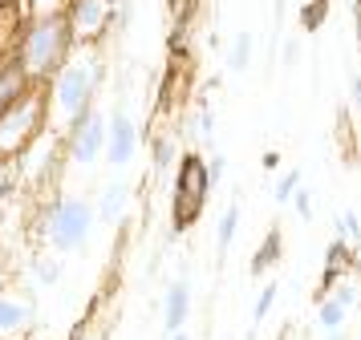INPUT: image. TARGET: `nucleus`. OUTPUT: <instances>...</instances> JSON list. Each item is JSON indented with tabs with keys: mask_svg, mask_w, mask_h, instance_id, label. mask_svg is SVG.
Instances as JSON below:
<instances>
[{
	"mask_svg": "<svg viewBox=\"0 0 361 340\" xmlns=\"http://www.w3.org/2000/svg\"><path fill=\"white\" fill-rule=\"evenodd\" d=\"M102 77H106V69H102L98 53L85 49V45H73L66 65H61V69L53 73V81L45 85V94H49V118L57 122V130H69L90 106H94Z\"/></svg>",
	"mask_w": 361,
	"mask_h": 340,
	"instance_id": "nucleus-1",
	"label": "nucleus"
},
{
	"mask_svg": "<svg viewBox=\"0 0 361 340\" xmlns=\"http://www.w3.org/2000/svg\"><path fill=\"white\" fill-rule=\"evenodd\" d=\"M73 29H69L66 13L57 16H29L20 25V41H17V65L25 69V77L33 85H49L53 73L66 65V57L73 53Z\"/></svg>",
	"mask_w": 361,
	"mask_h": 340,
	"instance_id": "nucleus-2",
	"label": "nucleus"
},
{
	"mask_svg": "<svg viewBox=\"0 0 361 340\" xmlns=\"http://www.w3.org/2000/svg\"><path fill=\"white\" fill-rule=\"evenodd\" d=\"M94 223H98V210L90 199L82 194H61L57 203H53L45 215H41V243L57 251V256H73V251H82L90 235H94Z\"/></svg>",
	"mask_w": 361,
	"mask_h": 340,
	"instance_id": "nucleus-3",
	"label": "nucleus"
},
{
	"mask_svg": "<svg viewBox=\"0 0 361 340\" xmlns=\"http://www.w3.org/2000/svg\"><path fill=\"white\" fill-rule=\"evenodd\" d=\"M45 122H49V94L45 85H33L17 106L0 113V158H20L41 138Z\"/></svg>",
	"mask_w": 361,
	"mask_h": 340,
	"instance_id": "nucleus-4",
	"label": "nucleus"
},
{
	"mask_svg": "<svg viewBox=\"0 0 361 340\" xmlns=\"http://www.w3.org/2000/svg\"><path fill=\"white\" fill-rule=\"evenodd\" d=\"M207 191H212V175H207V162L199 154H183L179 162V178H175V215H171V227L183 231L199 219V210L207 203Z\"/></svg>",
	"mask_w": 361,
	"mask_h": 340,
	"instance_id": "nucleus-5",
	"label": "nucleus"
},
{
	"mask_svg": "<svg viewBox=\"0 0 361 340\" xmlns=\"http://www.w3.org/2000/svg\"><path fill=\"white\" fill-rule=\"evenodd\" d=\"M66 154L73 166H94V162L106 154V113L98 106L90 110L66 130Z\"/></svg>",
	"mask_w": 361,
	"mask_h": 340,
	"instance_id": "nucleus-6",
	"label": "nucleus"
},
{
	"mask_svg": "<svg viewBox=\"0 0 361 340\" xmlns=\"http://www.w3.org/2000/svg\"><path fill=\"white\" fill-rule=\"evenodd\" d=\"M33 324H37V296L8 279L0 288V340H20L25 332H33Z\"/></svg>",
	"mask_w": 361,
	"mask_h": 340,
	"instance_id": "nucleus-7",
	"label": "nucleus"
},
{
	"mask_svg": "<svg viewBox=\"0 0 361 340\" xmlns=\"http://www.w3.org/2000/svg\"><path fill=\"white\" fill-rule=\"evenodd\" d=\"M134 154H138V126L126 110H110L106 113V154L102 158L110 162L114 170L130 166Z\"/></svg>",
	"mask_w": 361,
	"mask_h": 340,
	"instance_id": "nucleus-8",
	"label": "nucleus"
},
{
	"mask_svg": "<svg viewBox=\"0 0 361 340\" xmlns=\"http://www.w3.org/2000/svg\"><path fill=\"white\" fill-rule=\"evenodd\" d=\"M110 4L114 0H69L66 20H69V29H73L78 45H94L102 32L110 29Z\"/></svg>",
	"mask_w": 361,
	"mask_h": 340,
	"instance_id": "nucleus-9",
	"label": "nucleus"
},
{
	"mask_svg": "<svg viewBox=\"0 0 361 340\" xmlns=\"http://www.w3.org/2000/svg\"><path fill=\"white\" fill-rule=\"evenodd\" d=\"M130 187L122 182V178H114V182H106L98 194V203H94V210H98V223L106 227H118L122 219H126V210H130Z\"/></svg>",
	"mask_w": 361,
	"mask_h": 340,
	"instance_id": "nucleus-10",
	"label": "nucleus"
},
{
	"mask_svg": "<svg viewBox=\"0 0 361 340\" xmlns=\"http://www.w3.org/2000/svg\"><path fill=\"white\" fill-rule=\"evenodd\" d=\"M187 316H191V284H187V275H183V279H175V284L166 288V296H163L166 336H171V332H183V328H187Z\"/></svg>",
	"mask_w": 361,
	"mask_h": 340,
	"instance_id": "nucleus-11",
	"label": "nucleus"
},
{
	"mask_svg": "<svg viewBox=\"0 0 361 340\" xmlns=\"http://www.w3.org/2000/svg\"><path fill=\"white\" fill-rule=\"evenodd\" d=\"M29 89H33V81L25 77V69L17 65V57L13 61H0V113L8 110V106H17Z\"/></svg>",
	"mask_w": 361,
	"mask_h": 340,
	"instance_id": "nucleus-12",
	"label": "nucleus"
},
{
	"mask_svg": "<svg viewBox=\"0 0 361 340\" xmlns=\"http://www.w3.org/2000/svg\"><path fill=\"white\" fill-rule=\"evenodd\" d=\"M29 275H33L37 288H57V284L66 279V263H61V256H57V251H49V247H45V251L33 259Z\"/></svg>",
	"mask_w": 361,
	"mask_h": 340,
	"instance_id": "nucleus-13",
	"label": "nucleus"
},
{
	"mask_svg": "<svg viewBox=\"0 0 361 340\" xmlns=\"http://www.w3.org/2000/svg\"><path fill=\"white\" fill-rule=\"evenodd\" d=\"M235 231H240V203H228V210L219 215V223H215V259L224 263L231 251V243H235Z\"/></svg>",
	"mask_w": 361,
	"mask_h": 340,
	"instance_id": "nucleus-14",
	"label": "nucleus"
},
{
	"mask_svg": "<svg viewBox=\"0 0 361 340\" xmlns=\"http://www.w3.org/2000/svg\"><path fill=\"white\" fill-rule=\"evenodd\" d=\"M312 324H317L321 332H337V328H345V324H349V308L337 304V300H329V296H317Z\"/></svg>",
	"mask_w": 361,
	"mask_h": 340,
	"instance_id": "nucleus-15",
	"label": "nucleus"
},
{
	"mask_svg": "<svg viewBox=\"0 0 361 340\" xmlns=\"http://www.w3.org/2000/svg\"><path fill=\"white\" fill-rule=\"evenodd\" d=\"M353 243L349 239H333L325 251V279H337V275H349L353 272Z\"/></svg>",
	"mask_w": 361,
	"mask_h": 340,
	"instance_id": "nucleus-16",
	"label": "nucleus"
},
{
	"mask_svg": "<svg viewBox=\"0 0 361 340\" xmlns=\"http://www.w3.org/2000/svg\"><path fill=\"white\" fill-rule=\"evenodd\" d=\"M280 256H284V239H280V231L272 227V231L264 235L260 251L252 256V275H264V272H268V263H276Z\"/></svg>",
	"mask_w": 361,
	"mask_h": 340,
	"instance_id": "nucleus-17",
	"label": "nucleus"
},
{
	"mask_svg": "<svg viewBox=\"0 0 361 340\" xmlns=\"http://www.w3.org/2000/svg\"><path fill=\"white\" fill-rule=\"evenodd\" d=\"M321 296H329V300H337V304H345L349 312H353V304L361 300L357 284H353V275H337V279H325V288H321Z\"/></svg>",
	"mask_w": 361,
	"mask_h": 340,
	"instance_id": "nucleus-18",
	"label": "nucleus"
},
{
	"mask_svg": "<svg viewBox=\"0 0 361 340\" xmlns=\"http://www.w3.org/2000/svg\"><path fill=\"white\" fill-rule=\"evenodd\" d=\"M150 170L154 175H163V170H171V162L179 158V146H175V138L171 134H159V138H150Z\"/></svg>",
	"mask_w": 361,
	"mask_h": 340,
	"instance_id": "nucleus-19",
	"label": "nucleus"
},
{
	"mask_svg": "<svg viewBox=\"0 0 361 340\" xmlns=\"http://www.w3.org/2000/svg\"><path fill=\"white\" fill-rule=\"evenodd\" d=\"M252 53H256V41H252V32H240V37L231 41V53H228L231 73H247V65H252Z\"/></svg>",
	"mask_w": 361,
	"mask_h": 340,
	"instance_id": "nucleus-20",
	"label": "nucleus"
},
{
	"mask_svg": "<svg viewBox=\"0 0 361 340\" xmlns=\"http://www.w3.org/2000/svg\"><path fill=\"white\" fill-rule=\"evenodd\" d=\"M17 187H20V162L17 158H0V207L13 199Z\"/></svg>",
	"mask_w": 361,
	"mask_h": 340,
	"instance_id": "nucleus-21",
	"label": "nucleus"
},
{
	"mask_svg": "<svg viewBox=\"0 0 361 340\" xmlns=\"http://www.w3.org/2000/svg\"><path fill=\"white\" fill-rule=\"evenodd\" d=\"M276 296H280V284H276V279H268V284L260 288V296H256V304H252V324L268 320V312L276 308Z\"/></svg>",
	"mask_w": 361,
	"mask_h": 340,
	"instance_id": "nucleus-22",
	"label": "nucleus"
},
{
	"mask_svg": "<svg viewBox=\"0 0 361 340\" xmlns=\"http://www.w3.org/2000/svg\"><path fill=\"white\" fill-rule=\"evenodd\" d=\"M325 16H329V0H309V4L300 8V29L317 32L321 25H325Z\"/></svg>",
	"mask_w": 361,
	"mask_h": 340,
	"instance_id": "nucleus-23",
	"label": "nucleus"
},
{
	"mask_svg": "<svg viewBox=\"0 0 361 340\" xmlns=\"http://www.w3.org/2000/svg\"><path fill=\"white\" fill-rule=\"evenodd\" d=\"M20 4H25V8H20L25 20H29V16H57V13L69 8V0H20Z\"/></svg>",
	"mask_w": 361,
	"mask_h": 340,
	"instance_id": "nucleus-24",
	"label": "nucleus"
},
{
	"mask_svg": "<svg viewBox=\"0 0 361 340\" xmlns=\"http://www.w3.org/2000/svg\"><path fill=\"white\" fill-rule=\"evenodd\" d=\"M337 239H349V243L361 239V219H357V210H341V215H337Z\"/></svg>",
	"mask_w": 361,
	"mask_h": 340,
	"instance_id": "nucleus-25",
	"label": "nucleus"
},
{
	"mask_svg": "<svg viewBox=\"0 0 361 340\" xmlns=\"http://www.w3.org/2000/svg\"><path fill=\"white\" fill-rule=\"evenodd\" d=\"M300 191V170H284V178L276 182V203H293V194Z\"/></svg>",
	"mask_w": 361,
	"mask_h": 340,
	"instance_id": "nucleus-26",
	"label": "nucleus"
},
{
	"mask_svg": "<svg viewBox=\"0 0 361 340\" xmlns=\"http://www.w3.org/2000/svg\"><path fill=\"white\" fill-rule=\"evenodd\" d=\"M130 16H134V4L130 0H114V4H110V29H126V25H130Z\"/></svg>",
	"mask_w": 361,
	"mask_h": 340,
	"instance_id": "nucleus-27",
	"label": "nucleus"
},
{
	"mask_svg": "<svg viewBox=\"0 0 361 340\" xmlns=\"http://www.w3.org/2000/svg\"><path fill=\"white\" fill-rule=\"evenodd\" d=\"M195 130H199L195 142H212V134H215V118H212V110H207V106H199V110H195Z\"/></svg>",
	"mask_w": 361,
	"mask_h": 340,
	"instance_id": "nucleus-28",
	"label": "nucleus"
},
{
	"mask_svg": "<svg viewBox=\"0 0 361 340\" xmlns=\"http://www.w3.org/2000/svg\"><path fill=\"white\" fill-rule=\"evenodd\" d=\"M293 207H296V215H300V219L309 223V219H312V210H317V199H312L309 187H300V191L293 194Z\"/></svg>",
	"mask_w": 361,
	"mask_h": 340,
	"instance_id": "nucleus-29",
	"label": "nucleus"
},
{
	"mask_svg": "<svg viewBox=\"0 0 361 340\" xmlns=\"http://www.w3.org/2000/svg\"><path fill=\"white\" fill-rule=\"evenodd\" d=\"M224 170H228V154H212V158H207V175H212V182H219Z\"/></svg>",
	"mask_w": 361,
	"mask_h": 340,
	"instance_id": "nucleus-30",
	"label": "nucleus"
},
{
	"mask_svg": "<svg viewBox=\"0 0 361 340\" xmlns=\"http://www.w3.org/2000/svg\"><path fill=\"white\" fill-rule=\"evenodd\" d=\"M69 340H106V332H102L98 324H82V328H78Z\"/></svg>",
	"mask_w": 361,
	"mask_h": 340,
	"instance_id": "nucleus-31",
	"label": "nucleus"
},
{
	"mask_svg": "<svg viewBox=\"0 0 361 340\" xmlns=\"http://www.w3.org/2000/svg\"><path fill=\"white\" fill-rule=\"evenodd\" d=\"M296 61H300V45L288 41V45H284V65H296Z\"/></svg>",
	"mask_w": 361,
	"mask_h": 340,
	"instance_id": "nucleus-32",
	"label": "nucleus"
},
{
	"mask_svg": "<svg viewBox=\"0 0 361 340\" xmlns=\"http://www.w3.org/2000/svg\"><path fill=\"white\" fill-rule=\"evenodd\" d=\"M166 4H171V13H175V16H183L191 4H195V0H166Z\"/></svg>",
	"mask_w": 361,
	"mask_h": 340,
	"instance_id": "nucleus-33",
	"label": "nucleus"
},
{
	"mask_svg": "<svg viewBox=\"0 0 361 340\" xmlns=\"http://www.w3.org/2000/svg\"><path fill=\"white\" fill-rule=\"evenodd\" d=\"M8 279H13V275H8V263H4V256H0V288H4Z\"/></svg>",
	"mask_w": 361,
	"mask_h": 340,
	"instance_id": "nucleus-34",
	"label": "nucleus"
},
{
	"mask_svg": "<svg viewBox=\"0 0 361 340\" xmlns=\"http://www.w3.org/2000/svg\"><path fill=\"white\" fill-rule=\"evenodd\" d=\"M325 340H349V332H345V328H337V332H325Z\"/></svg>",
	"mask_w": 361,
	"mask_h": 340,
	"instance_id": "nucleus-35",
	"label": "nucleus"
},
{
	"mask_svg": "<svg viewBox=\"0 0 361 340\" xmlns=\"http://www.w3.org/2000/svg\"><path fill=\"white\" fill-rule=\"evenodd\" d=\"M171 340H191V336H187V328H183V332H171Z\"/></svg>",
	"mask_w": 361,
	"mask_h": 340,
	"instance_id": "nucleus-36",
	"label": "nucleus"
},
{
	"mask_svg": "<svg viewBox=\"0 0 361 340\" xmlns=\"http://www.w3.org/2000/svg\"><path fill=\"white\" fill-rule=\"evenodd\" d=\"M4 4H17V0H0V8H4Z\"/></svg>",
	"mask_w": 361,
	"mask_h": 340,
	"instance_id": "nucleus-37",
	"label": "nucleus"
}]
</instances>
